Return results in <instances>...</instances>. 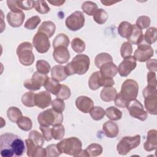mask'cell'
Masks as SVG:
<instances>
[{"mask_svg":"<svg viewBox=\"0 0 157 157\" xmlns=\"http://www.w3.org/2000/svg\"><path fill=\"white\" fill-rule=\"evenodd\" d=\"M105 113L107 117L112 121L119 120L122 117V112L118 108L113 106L107 108Z\"/></svg>","mask_w":157,"mask_h":157,"instance_id":"f546056e","label":"cell"},{"mask_svg":"<svg viewBox=\"0 0 157 157\" xmlns=\"http://www.w3.org/2000/svg\"><path fill=\"white\" fill-rule=\"evenodd\" d=\"M7 115L9 120L12 123H17L23 117L21 111L16 107H10L7 110Z\"/></svg>","mask_w":157,"mask_h":157,"instance_id":"4dcf8cb0","label":"cell"},{"mask_svg":"<svg viewBox=\"0 0 157 157\" xmlns=\"http://www.w3.org/2000/svg\"><path fill=\"white\" fill-rule=\"evenodd\" d=\"M127 39L128 42H129L131 45L134 44L138 45L144 41V34L142 30L136 25H133L132 33Z\"/></svg>","mask_w":157,"mask_h":157,"instance_id":"44dd1931","label":"cell"},{"mask_svg":"<svg viewBox=\"0 0 157 157\" xmlns=\"http://www.w3.org/2000/svg\"><path fill=\"white\" fill-rule=\"evenodd\" d=\"M109 62H113V59L112 56L107 53H100L94 58V64L98 68H100L101 66Z\"/></svg>","mask_w":157,"mask_h":157,"instance_id":"f1b7e54d","label":"cell"},{"mask_svg":"<svg viewBox=\"0 0 157 157\" xmlns=\"http://www.w3.org/2000/svg\"><path fill=\"white\" fill-rule=\"evenodd\" d=\"M52 109H53L56 112L62 113L65 108V103L64 102V100L61 99H55L52 101Z\"/></svg>","mask_w":157,"mask_h":157,"instance_id":"f907efd6","label":"cell"},{"mask_svg":"<svg viewBox=\"0 0 157 157\" xmlns=\"http://www.w3.org/2000/svg\"><path fill=\"white\" fill-rule=\"evenodd\" d=\"M99 69L101 75L106 77L113 78L118 72V67L113 62L106 63L101 66Z\"/></svg>","mask_w":157,"mask_h":157,"instance_id":"ffe728a7","label":"cell"},{"mask_svg":"<svg viewBox=\"0 0 157 157\" xmlns=\"http://www.w3.org/2000/svg\"><path fill=\"white\" fill-rule=\"evenodd\" d=\"M150 18L149 17L146 15H142L137 18L136 22V25L140 29H143L147 28L150 25Z\"/></svg>","mask_w":157,"mask_h":157,"instance_id":"c3c4849f","label":"cell"},{"mask_svg":"<svg viewBox=\"0 0 157 157\" xmlns=\"http://www.w3.org/2000/svg\"><path fill=\"white\" fill-rule=\"evenodd\" d=\"M129 114L133 118L140 121H145L148 117L147 112L144 110L142 104L140 101L135 99L131 101L127 107Z\"/></svg>","mask_w":157,"mask_h":157,"instance_id":"7c38bea8","label":"cell"},{"mask_svg":"<svg viewBox=\"0 0 157 157\" xmlns=\"http://www.w3.org/2000/svg\"><path fill=\"white\" fill-rule=\"evenodd\" d=\"M71 95V91L70 88L66 85H61L60 90L55 96L58 99L66 100L70 98Z\"/></svg>","mask_w":157,"mask_h":157,"instance_id":"7dc6e473","label":"cell"},{"mask_svg":"<svg viewBox=\"0 0 157 157\" xmlns=\"http://www.w3.org/2000/svg\"><path fill=\"white\" fill-rule=\"evenodd\" d=\"M132 28L133 25L128 21H124L120 23L118 28V31L121 37L128 39L132 33Z\"/></svg>","mask_w":157,"mask_h":157,"instance_id":"484cf974","label":"cell"},{"mask_svg":"<svg viewBox=\"0 0 157 157\" xmlns=\"http://www.w3.org/2000/svg\"><path fill=\"white\" fill-rule=\"evenodd\" d=\"M52 137L55 140H61L64 136V127L62 124L53 126L51 128Z\"/></svg>","mask_w":157,"mask_h":157,"instance_id":"f35d334b","label":"cell"},{"mask_svg":"<svg viewBox=\"0 0 157 157\" xmlns=\"http://www.w3.org/2000/svg\"><path fill=\"white\" fill-rule=\"evenodd\" d=\"M17 55L20 63L23 66H31L35 59L33 45L29 42H23L19 44L17 48Z\"/></svg>","mask_w":157,"mask_h":157,"instance_id":"8992f818","label":"cell"},{"mask_svg":"<svg viewBox=\"0 0 157 157\" xmlns=\"http://www.w3.org/2000/svg\"><path fill=\"white\" fill-rule=\"evenodd\" d=\"M32 78L36 80L37 82H39L42 86L44 85L45 82L48 78V75L47 74H41L37 71H36L33 73L32 75Z\"/></svg>","mask_w":157,"mask_h":157,"instance_id":"9f6ffc18","label":"cell"},{"mask_svg":"<svg viewBox=\"0 0 157 157\" xmlns=\"http://www.w3.org/2000/svg\"><path fill=\"white\" fill-rule=\"evenodd\" d=\"M26 148L24 141L17 135L7 132L0 136V152L2 157L22 156Z\"/></svg>","mask_w":157,"mask_h":157,"instance_id":"6da1fadb","label":"cell"},{"mask_svg":"<svg viewBox=\"0 0 157 157\" xmlns=\"http://www.w3.org/2000/svg\"><path fill=\"white\" fill-rule=\"evenodd\" d=\"M139 92L137 82L133 79H127L121 85V96L127 101L131 102L136 99Z\"/></svg>","mask_w":157,"mask_h":157,"instance_id":"52a82bcc","label":"cell"},{"mask_svg":"<svg viewBox=\"0 0 157 157\" xmlns=\"http://www.w3.org/2000/svg\"><path fill=\"white\" fill-rule=\"evenodd\" d=\"M90 114L91 117L94 120L98 121L102 120L104 118L105 113V110L101 107L94 106L90 111Z\"/></svg>","mask_w":157,"mask_h":157,"instance_id":"b9f144b4","label":"cell"},{"mask_svg":"<svg viewBox=\"0 0 157 157\" xmlns=\"http://www.w3.org/2000/svg\"><path fill=\"white\" fill-rule=\"evenodd\" d=\"M36 105L40 109H45L51 104L52 97L50 93L47 91H40L36 94Z\"/></svg>","mask_w":157,"mask_h":157,"instance_id":"e0dca14e","label":"cell"},{"mask_svg":"<svg viewBox=\"0 0 157 157\" xmlns=\"http://www.w3.org/2000/svg\"><path fill=\"white\" fill-rule=\"evenodd\" d=\"M88 156H98L102 152V147L100 144L93 143L90 144L85 150Z\"/></svg>","mask_w":157,"mask_h":157,"instance_id":"836d02e7","label":"cell"},{"mask_svg":"<svg viewBox=\"0 0 157 157\" xmlns=\"http://www.w3.org/2000/svg\"><path fill=\"white\" fill-rule=\"evenodd\" d=\"M61 86V85L59 83L58 81L50 77L47 78L44 85V88L47 91L52 93L54 95H56L58 93Z\"/></svg>","mask_w":157,"mask_h":157,"instance_id":"d4e9b609","label":"cell"},{"mask_svg":"<svg viewBox=\"0 0 157 157\" xmlns=\"http://www.w3.org/2000/svg\"><path fill=\"white\" fill-rule=\"evenodd\" d=\"M101 74L99 71H96L91 75L88 80V85L91 90H96L101 86Z\"/></svg>","mask_w":157,"mask_h":157,"instance_id":"4316f807","label":"cell"},{"mask_svg":"<svg viewBox=\"0 0 157 157\" xmlns=\"http://www.w3.org/2000/svg\"><path fill=\"white\" fill-rule=\"evenodd\" d=\"M28 137L31 139L37 146L42 147L44 144V138L43 135H42L37 130H33L29 132L28 134Z\"/></svg>","mask_w":157,"mask_h":157,"instance_id":"ab89813d","label":"cell"},{"mask_svg":"<svg viewBox=\"0 0 157 157\" xmlns=\"http://www.w3.org/2000/svg\"><path fill=\"white\" fill-rule=\"evenodd\" d=\"M82 9L86 14L89 16H92L98 10V6L92 1H85L82 5Z\"/></svg>","mask_w":157,"mask_h":157,"instance_id":"d590c367","label":"cell"},{"mask_svg":"<svg viewBox=\"0 0 157 157\" xmlns=\"http://www.w3.org/2000/svg\"><path fill=\"white\" fill-rule=\"evenodd\" d=\"M24 86L30 90V91H37L40 89V88L42 86V85L37 82L36 80L31 78L29 79H27L23 83Z\"/></svg>","mask_w":157,"mask_h":157,"instance_id":"f6af8a7d","label":"cell"},{"mask_svg":"<svg viewBox=\"0 0 157 157\" xmlns=\"http://www.w3.org/2000/svg\"><path fill=\"white\" fill-rule=\"evenodd\" d=\"M140 143V135L123 137L117 146V150L121 155L128 154L131 150L137 147Z\"/></svg>","mask_w":157,"mask_h":157,"instance_id":"ba28073f","label":"cell"},{"mask_svg":"<svg viewBox=\"0 0 157 157\" xmlns=\"http://www.w3.org/2000/svg\"><path fill=\"white\" fill-rule=\"evenodd\" d=\"M6 18L10 26L13 28H18L23 24L25 18V15L23 11L18 12H10L7 13Z\"/></svg>","mask_w":157,"mask_h":157,"instance_id":"2e32d148","label":"cell"},{"mask_svg":"<svg viewBox=\"0 0 157 157\" xmlns=\"http://www.w3.org/2000/svg\"><path fill=\"white\" fill-rule=\"evenodd\" d=\"M101 2L102 4H104L105 6H110L117 2V1H101Z\"/></svg>","mask_w":157,"mask_h":157,"instance_id":"be15d7a7","label":"cell"},{"mask_svg":"<svg viewBox=\"0 0 157 157\" xmlns=\"http://www.w3.org/2000/svg\"><path fill=\"white\" fill-rule=\"evenodd\" d=\"M147 68L152 72H156L157 71V61L156 59H150L147 61L146 63Z\"/></svg>","mask_w":157,"mask_h":157,"instance_id":"91938a15","label":"cell"},{"mask_svg":"<svg viewBox=\"0 0 157 157\" xmlns=\"http://www.w3.org/2000/svg\"><path fill=\"white\" fill-rule=\"evenodd\" d=\"M113 101H114L115 105L120 108H127L130 103L128 101H127L126 100H125L121 96L120 93H117V94L116 95Z\"/></svg>","mask_w":157,"mask_h":157,"instance_id":"f5cc1de1","label":"cell"},{"mask_svg":"<svg viewBox=\"0 0 157 157\" xmlns=\"http://www.w3.org/2000/svg\"><path fill=\"white\" fill-rule=\"evenodd\" d=\"M33 44L37 52L40 53L47 52L50 47L48 37L40 32H37L33 37Z\"/></svg>","mask_w":157,"mask_h":157,"instance_id":"8fae6325","label":"cell"},{"mask_svg":"<svg viewBox=\"0 0 157 157\" xmlns=\"http://www.w3.org/2000/svg\"><path fill=\"white\" fill-rule=\"evenodd\" d=\"M36 93L32 91H28L23 94L21 97V102L22 104L28 107H33L36 106L35 98Z\"/></svg>","mask_w":157,"mask_h":157,"instance_id":"1f68e13d","label":"cell"},{"mask_svg":"<svg viewBox=\"0 0 157 157\" xmlns=\"http://www.w3.org/2000/svg\"><path fill=\"white\" fill-rule=\"evenodd\" d=\"M75 105L77 108L82 112L88 113L94 107V102L89 97L80 96L77 98L75 100Z\"/></svg>","mask_w":157,"mask_h":157,"instance_id":"5bb4252c","label":"cell"},{"mask_svg":"<svg viewBox=\"0 0 157 157\" xmlns=\"http://www.w3.org/2000/svg\"><path fill=\"white\" fill-rule=\"evenodd\" d=\"M148 86L156 88V76L155 72L150 71L147 74Z\"/></svg>","mask_w":157,"mask_h":157,"instance_id":"6f0895ef","label":"cell"},{"mask_svg":"<svg viewBox=\"0 0 157 157\" xmlns=\"http://www.w3.org/2000/svg\"><path fill=\"white\" fill-rule=\"evenodd\" d=\"M20 129L25 131H29L33 127V122L28 117H22L16 123Z\"/></svg>","mask_w":157,"mask_h":157,"instance_id":"74e56055","label":"cell"},{"mask_svg":"<svg viewBox=\"0 0 157 157\" xmlns=\"http://www.w3.org/2000/svg\"><path fill=\"white\" fill-rule=\"evenodd\" d=\"M144 148L147 151H151L156 149L157 131L156 129H150L148 131L147 140L144 144Z\"/></svg>","mask_w":157,"mask_h":157,"instance_id":"ac0fdd59","label":"cell"},{"mask_svg":"<svg viewBox=\"0 0 157 157\" xmlns=\"http://www.w3.org/2000/svg\"><path fill=\"white\" fill-rule=\"evenodd\" d=\"M115 82L112 78L106 77H104L101 75V86L104 87H109V86H112L114 85Z\"/></svg>","mask_w":157,"mask_h":157,"instance_id":"680465c9","label":"cell"},{"mask_svg":"<svg viewBox=\"0 0 157 157\" xmlns=\"http://www.w3.org/2000/svg\"><path fill=\"white\" fill-rule=\"evenodd\" d=\"M17 4L21 10H28L34 7V1H17Z\"/></svg>","mask_w":157,"mask_h":157,"instance_id":"db71d44e","label":"cell"},{"mask_svg":"<svg viewBox=\"0 0 157 157\" xmlns=\"http://www.w3.org/2000/svg\"><path fill=\"white\" fill-rule=\"evenodd\" d=\"M102 130L109 138H114L118 134V126L112 121H107L102 125Z\"/></svg>","mask_w":157,"mask_h":157,"instance_id":"d6986e66","label":"cell"},{"mask_svg":"<svg viewBox=\"0 0 157 157\" xmlns=\"http://www.w3.org/2000/svg\"><path fill=\"white\" fill-rule=\"evenodd\" d=\"M7 4L11 12H18L22 11L17 6V1H7Z\"/></svg>","mask_w":157,"mask_h":157,"instance_id":"94428289","label":"cell"},{"mask_svg":"<svg viewBox=\"0 0 157 157\" xmlns=\"http://www.w3.org/2000/svg\"><path fill=\"white\" fill-rule=\"evenodd\" d=\"M71 57L69 52L66 47H59L54 48L53 52V58L54 60L59 64L66 63Z\"/></svg>","mask_w":157,"mask_h":157,"instance_id":"9a60e30c","label":"cell"},{"mask_svg":"<svg viewBox=\"0 0 157 157\" xmlns=\"http://www.w3.org/2000/svg\"><path fill=\"white\" fill-rule=\"evenodd\" d=\"M70 40L67 35L63 33L58 34L53 40V47L56 48L59 47H67L69 45Z\"/></svg>","mask_w":157,"mask_h":157,"instance_id":"83f0119b","label":"cell"},{"mask_svg":"<svg viewBox=\"0 0 157 157\" xmlns=\"http://www.w3.org/2000/svg\"><path fill=\"white\" fill-rule=\"evenodd\" d=\"M71 44L72 50L77 53L83 52L86 48L85 42L78 37H75L73 39Z\"/></svg>","mask_w":157,"mask_h":157,"instance_id":"8d00e7d4","label":"cell"},{"mask_svg":"<svg viewBox=\"0 0 157 157\" xmlns=\"http://www.w3.org/2000/svg\"><path fill=\"white\" fill-rule=\"evenodd\" d=\"M39 128L42 132V135H43L44 139L46 141H50L52 139L53 137H52V135L51 128H50L49 126L40 125Z\"/></svg>","mask_w":157,"mask_h":157,"instance_id":"11a10c76","label":"cell"},{"mask_svg":"<svg viewBox=\"0 0 157 157\" xmlns=\"http://www.w3.org/2000/svg\"><path fill=\"white\" fill-rule=\"evenodd\" d=\"M156 28L155 27L149 28L144 36V41L150 45L156 41Z\"/></svg>","mask_w":157,"mask_h":157,"instance_id":"d6a6232c","label":"cell"},{"mask_svg":"<svg viewBox=\"0 0 157 157\" xmlns=\"http://www.w3.org/2000/svg\"><path fill=\"white\" fill-rule=\"evenodd\" d=\"M136 61L134 56H129L124 58L118 67V72L120 76L126 77L136 67Z\"/></svg>","mask_w":157,"mask_h":157,"instance_id":"4fadbf2b","label":"cell"},{"mask_svg":"<svg viewBox=\"0 0 157 157\" xmlns=\"http://www.w3.org/2000/svg\"><path fill=\"white\" fill-rule=\"evenodd\" d=\"M154 55V50L151 45L147 44L144 41L138 45L137 48L134 53L136 61L145 62L150 59Z\"/></svg>","mask_w":157,"mask_h":157,"instance_id":"30bf717a","label":"cell"},{"mask_svg":"<svg viewBox=\"0 0 157 157\" xmlns=\"http://www.w3.org/2000/svg\"><path fill=\"white\" fill-rule=\"evenodd\" d=\"M40 21H41V20L39 16L37 15L33 16L28 18L26 21L24 25V27L28 29L33 30L36 28V27L40 23Z\"/></svg>","mask_w":157,"mask_h":157,"instance_id":"bcb514c9","label":"cell"},{"mask_svg":"<svg viewBox=\"0 0 157 157\" xmlns=\"http://www.w3.org/2000/svg\"><path fill=\"white\" fill-rule=\"evenodd\" d=\"M59 151L73 156H78L82 151V144L80 139L75 137L64 139L56 144Z\"/></svg>","mask_w":157,"mask_h":157,"instance_id":"3957f363","label":"cell"},{"mask_svg":"<svg viewBox=\"0 0 157 157\" xmlns=\"http://www.w3.org/2000/svg\"><path fill=\"white\" fill-rule=\"evenodd\" d=\"M117 91L113 86L104 87L101 91L100 98L104 102H111L114 100Z\"/></svg>","mask_w":157,"mask_h":157,"instance_id":"cb8c5ba5","label":"cell"},{"mask_svg":"<svg viewBox=\"0 0 157 157\" xmlns=\"http://www.w3.org/2000/svg\"><path fill=\"white\" fill-rule=\"evenodd\" d=\"M37 121L41 126H53L62 124L63 115L62 113L56 112L53 109H49L40 112L38 115Z\"/></svg>","mask_w":157,"mask_h":157,"instance_id":"277c9868","label":"cell"},{"mask_svg":"<svg viewBox=\"0 0 157 157\" xmlns=\"http://www.w3.org/2000/svg\"><path fill=\"white\" fill-rule=\"evenodd\" d=\"M26 147V153L29 157H36L37 150L39 146H37L35 143L29 138L25 140Z\"/></svg>","mask_w":157,"mask_h":157,"instance_id":"ee69618b","label":"cell"},{"mask_svg":"<svg viewBox=\"0 0 157 157\" xmlns=\"http://www.w3.org/2000/svg\"><path fill=\"white\" fill-rule=\"evenodd\" d=\"M34 7L37 12L41 14L47 13L50 10L45 1H34Z\"/></svg>","mask_w":157,"mask_h":157,"instance_id":"60d3db41","label":"cell"},{"mask_svg":"<svg viewBox=\"0 0 157 157\" xmlns=\"http://www.w3.org/2000/svg\"><path fill=\"white\" fill-rule=\"evenodd\" d=\"M51 75L52 78L58 82L63 81L68 77L64 66L62 65L54 66L51 69Z\"/></svg>","mask_w":157,"mask_h":157,"instance_id":"7402d4cb","label":"cell"},{"mask_svg":"<svg viewBox=\"0 0 157 157\" xmlns=\"http://www.w3.org/2000/svg\"><path fill=\"white\" fill-rule=\"evenodd\" d=\"M144 105L147 112L157 115V90L150 86H147L143 90Z\"/></svg>","mask_w":157,"mask_h":157,"instance_id":"5b68a950","label":"cell"},{"mask_svg":"<svg viewBox=\"0 0 157 157\" xmlns=\"http://www.w3.org/2000/svg\"><path fill=\"white\" fill-rule=\"evenodd\" d=\"M90 58L84 54H78L74 57L72 60L65 66V71L67 75L75 74L78 75L85 74L90 67Z\"/></svg>","mask_w":157,"mask_h":157,"instance_id":"7a4b0ae2","label":"cell"},{"mask_svg":"<svg viewBox=\"0 0 157 157\" xmlns=\"http://www.w3.org/2000/svg\"><path fill=\"white\" fill-rule=\"evenodd\" d=\"M36 67L37 71L43 74H47L52 69L50 64L47 61L43 59L38 60L36 62Z\"/></svg>","mask_w":157,"mask_h":157,"instance_id":"7bdbcfd3","label":"cell"},{"mask_svg":"<svg viewBox=\"0 0 157 157\" xmlns=\"http://www.w3.org/2000/svg\"><path fill=\"white\" fill-rule=\"evenodd\" d=\"M48 2L50 3L51 4H52L53 6H60L63 5L65 2V1H48Z\"/></svg>","mask_w":157,"mask_h":157,"instance_id":"6125c7cd","label":"cell"},{"mask_svg":"<svg viewBox=\"0 0 157 157\" xmlns=\"http://www.w3.org/2000/svg\"><path fill=\"white\" fill-rule=\"evenodd\" d=\"M66 27L71 31L80 29L85 24V16L81 11H75L67 17L65 21Z\"/></svg>","mask_w":157,"mask_h":157,"instance_id":"9c48e42d","label":"cell"},{"mask_svg":"<svg viewBox=\"0 0 157 157\" xmlns=\"http://www.w3.org/2000/svg\"><path fill=\"white\" fill-rule=\"evenodd\" d=\"M46 156L56 157L59 156L61 153L59 151L56 144H51L48 145L46 148Z\"/></svg>","mask_w":157,"mask_h":157,"instance_id":"816d5d0a","label":"cell"},{"mask_svg":"<svg viewBox=\"0 0 157 157\" xmlns=\"http://www.w3.org/2000/svg\"><path fill=\"white\" fill-rule=\"evenodd\" d=\"M108 19V13L102 9H98L93 15V20L99 25H102Z\"/></svg>","mask_w":157,"mask_h":157,"instance_id":"e575fe53","label":"cell"},{"mask_svg":"<svg viewBox=\"0 0 157 157\" xmlns=\"http://www.w3.org/2000/svg\"><path fill=\"white\" fill-rule=\"evenodd\" d=\"M55 30L56 25L52 21H45L39 26L37 32L42 33L50 38L54 34Z\"/></svg>","mask_w":157,"mask_h":157,"instance_id":"603a6c76","label":"cell"},{"mask_svg":"<svg viewBox=\"0 0 157 157\" xmlns=\"http://www.w3.org/2000/svg\"><path fill=\"white\" fill-rule=\"evenodd\" d=\"M132 53V45L128 42H123L120 48V54L121 57L124 58L126 57L131 56Z\"/></svg>","mask_w":157,"mask_h":157,"instance_id":"681fc988","label":"cell"}]
</instances>
